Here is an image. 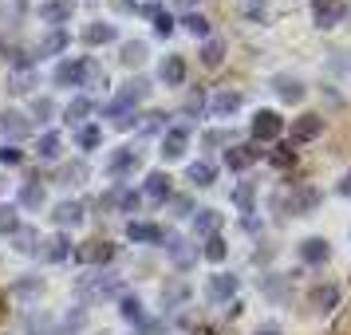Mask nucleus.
Returning <instances> with one entry per match:
<instances>
[{"label":"nucleus","mask_w":351,"mask_h":335,"mask_svg":"<svg viewBox=\"0 0 351 335\" xmlns=\"http://www.w3.org/2000/svg\"><path fill=\"white\" fill-rule=\"evenodd\" d=\"M75 292H80L83 308H87V303H95V300H111V296H119V292H123V280H119L114 272H95V276H80Z\"/></svg>","instance_id":"obj_1"},{"label":"nucleus","mask_w":351,"mask_h":335,"mask_svg":"<svg viewBox=\"0 0 351 335\" xmlns=\"http://www.w3.org/2000/svg\"><path fill=\"white\" fill-rule=\"evenodd\" d=\"M162 245H166V256L174 260V269H193V260H197V245L190 237H182V233H162Z\"/></svg>","instance_id":"obj_2"},{"label":"nucleus","mask_w":351,"mask_h":335,"mask_svg":"<svg viewBox=\"0 0 351 335\" xmlns=\"http://www.w3.org/2000/svg\"><path fill=\"white\" fill-rule=\"evenodd\" d=\"M206 296L213 303H229L237 296V276H233V272H213L206 280Z\"/></svg>","instance_id":"obj_3"},{"label":"nucleus","mask_w":351,"mask_h":335,"mask_svg":"<svg viewBox=\"0 0 351 335\" xmlns=\"http://www.w3.org/2000/svg\"><path fill=\"white\" fill-rule=\"evenodd\" d=\"M276 206H288V213H312L319 206V190L316 186H300L296 193H288V197H276Z\"/></svg>","instance_id":"obj_4"},{"label":"nucleus","mask_w":351,"mask_h":335,"mask_svg":"<svg viewBox=\"0 0 351 335\" xmlns=\"http://www.w3.org/2000/svg\"><path fill=\"white\" fill-rule=\"evenodd\" d=\"M280 130H285V119L276 111H256L253 114V138L256 142H272V138H280Z\"/></svg>","instance_id":"obj_5"},{"label":"nucleus","mask_w":351,"mask_h":335,"mask_svg":"<svg viewBox=\"0 0 351 335\" xmlns=\"http://www.w3.org/2000/svg\"><path fill=\"white\" fill-rule=\"evenodd\" d=\"M343 0H312V24L316 28H335L343 20Z\"/></svg>","instance_id":"obj_6"},{"label":"nucleus","mask_w":351,"mask_h":335,"mask_svg":"<svg viewBox=\"0 0 351 335\" xmlns=\"http://www.w3.org/2000/svg\"><path fill=\"white\" fill-rule=\"evenodd\" d=\"M186 146H190V130L186 127H166L162 130V158L174 162L186 154Z\"/></svg>","instance_id":"obj_7"},{"label":"nucleus","mask_w":351,"mask_h":335,"mask_svg":"<svg viewBox=\"0 0 351 335\" xmlns=\"http://www.w3.org/2000/svg\"><path fill=\"white\" fill-rule=\"evenodd\" d=\"M71 16H75V0H44V4H40V20H44V24H56V28H60V24H67Z\"/></svg>","instance_id":"obj_8"},{"label":"nucleus","mask_w":351,"mask_h":335,"mask_svg":"<svg viewBox=\"0 0 351 335\" xmlns=\"http://www.w3.org/2000/svg\"><path fill=\"white\" fill-rule=\"evenodd\" d=\"M75 256H80L83 264H107L114 256V245L111 240H83L80 249H75Z\"/></svg>","instance_id":"obj_9"},{"label":"nucleus","mask_w":351,"mask_h":335,"mask_svg":"<svg viewBox=\"0 0 351 335\" xmlns=\"http://www.w3.org/2000/svg\"><path fill=\"white\" fill-rule=\"evenodd\" d=\"M138 162H143V154H138L134 146H119L111 158H107V170H111L114 177H123V174H130V170H138Z\"/></svg>","instance_id":"obj_10"},{"label":"nucleus","mask_w":351,"mask_h":335,"mask_svg":"<svg viewBox=\"0 0 351 335\" xmlns=\"http://www.w3.org/2000/svg\"><path fill=\"white\" fill-rule=\"evenodd\" d=\"M0 134L12 138V142H16V138H28V134H32V123L20 111H0Z\"/></svg>","instance_id":"obj_11"},{"label":"nucleus","mask_w":351,"mask_h":335,"mask_svg":"<svg viewBox=\"0 0 351 335\" xmlns=\"http://www.w3.org/2000/svg\"><path fill=\"white\" fill-rule=\"evenodd\" d=\"M256 158H261V146H249V142L225 150V166H229V170H249Z\"/></svg>","instance_id":"obj_12"},{"label":"nucleus","mask_w":351,"mask_h":335,"mask_svg":"<svg viewBox=\"0 0 351 335\" xmlns=\"http://www.w3.org/2000/svg\"><path fill=\"white\" fill-rule=\"evenodd\" d=\"M328 256H332V245H328L324 237H304L300 240V260L304 264H324Z\"/></svg>","instance_id":"obj_13"},{"label":"nucleus","mask_w":351,"mask_h":335,"mask_svg":"<svg viewBox=\"0 0 351 335\" xmlns=\"http://www.w3.org/2000/svg\"><path fill=\"white\" fill-rule=\"evenodd\" d=\"M319 130H324L319 114H300V119H292V142H312Z\"/></svg>","instance_id":"obj_14"},{"label":"nucleus","mask_w":351,"mask_h":335,"mask_svg":"<svg viewBox=\"0 0 351 335\" xmlns=\"http://www.w3.org/2000/svg\"><path fill=\"white\" fill-rule=\"evenodd\" d=\"M288 284H292V276H280V272L261 276V292H265L272 303H285V300H288Z\"/></svg>","instance_id":"obj_15"},{"label":"nucleus","mask_w":351,"mask_h":335,"mask_svg":"<svg viewBox=\"0 0 351 335\" xmlns=\"http://www.w3.org/2000/svg\"><path fill=\"white\" fill-rule=\"evenodd\" d=\"M335 303H339V288L335 284H316L308 292V308H316V312H332Z\"/></svg>","instance_id":"obj_16"},{"label":"nucleus","mask_w":351,"mask_h":335,"mask_svg":"<svg viewBox=\"0 0 351 335\" xmlns=\"http://www.w3.org/2000/svg\"><path fill=\"white\" fill-rule=\"evenodd\" d=\"M146 197H150L154 206H162V201L170 197V174H166V170H150V174H146Z\"/></svg>","instance_id":"obj_17"},{"label":"nucleus","mask_w":351,"mask_h":335,"mask_svg":"<svg viewBox=\"0 0 351 335\" xmlns=\"http://www.w3.org/2000/svg\"><path fill=\"white\" fill-rule=\"evenodd\" d=\"M83 64L87 60H64V64L56 67V87H80V79H83Z\"/></svg>","instance_id":"obj_18"},{"label":"nucleus","mask_w":351,"mask_h":335,"mask_svg":"<svg viewBox=\"0 0 351 335\" xmlns=\"http://www.w3.org/2000/svg\"><path fill=\"white\" fill-rule=\"evenodd\" d=\"M51 221L67 229V225H80L83 221V201H60V206L51 209Z\"/></svg>","instance_id":"obj_19"},{"label":"nucleus","mask_w":351,"mask_h":335,"mask_svg":"<svg viewBox=\"0 0 351 335\" xmlns=\"http://www.w3.org/2000/svg\"><path fill=\"white\" fill-rule=\"evenodd\" d=\"M119 40V32H114V24H87L83 28V44H91V48H99V44H114Z\"/></svg>","instance_id":"obj_20"},{"label":"nucleus","mask_w":351,"mask_h":335,"mask_svg":"<svg viewBox=\"0 0 351 335\" xmlns=\"http://www.w3.org/2000/svg\"><path fill=\"white\" fill-rule=\"evenodd\" d=\"M272 91L285 99V103H300L304 99V83L292 79V75H276V79H272Z\"/></svg>","instance_id":"obj_21"},{"label":"nucleus","mask_w":351,"mask_h":335,"mask_svg":"<svg viewBox=\"0 0 351 335\" xmlns=\"http://www.w3.org/2000/svg\"><path fill=\"white\" fill-rule=\"evenodd\" d=\"M95 111V103H91V99L87 95H75L71 99V103H67V111H64V119L67 123H71V127H83V123H87V114Z\"/></svg>","instance_id":"obj_22"},{"label":"nucleus","mask_w":351,"mask_h":335,"mask_svg":"<svg viewBox=\"0 0 351 335\" xmlns=\"http://www.w3.org/2000/svg\"><path fill=\"white\" fill-rule=\"evenodd\" d=\"M209 111L217 114V119L241 111V91H217V95H213V103H209Z\"/></svg>","instance_id":"obj_23"},{"label":"nucleus","mask_w":351,"mask_h":335,"mask_svg":"<svg viewBox=\"0 0 351 335\" xmlns=\"http://www.w3.org/2000/svg\"><path fill=\"white\" fill-rule=\"evenodd\" d=\"M83 327H87V308H71L64 319H60V327H56V335H80Z\"/></svg>","instance_id":"obj_24"},{"label":"nucleus","mask_w":351,"mask_h":335,"mask_svg":"<svg viewBox=\"0 0 351 335\" xmlns=\"http://www.w3.org/2000/svg\"><path fill=\"white\" fill-rule=\"evenodd\" d=\"M127 237L134 240V245H150V240H162V229L158 225H150V221H130Z\"/></svg>","instance_id":"obj_25"},{"label":"nucleus","mask_w":351,"mask_h":335,"mask_svg":"<svg viewBox=\"0 0 351 335\" xmlns=\"http://www.w3.org/2000/svg\"><path fill=\"white\" fill-rule=\"evenodd\" d=\"M182 79H186V60H182V55H166V64H162V83H166V87H178Z\"/></svg>","instance_id":"obj_26"},{"label":"nucleus","mask_w":351,"mask_h":335,"mask_svg":"<svg viewBox=\"0 0 351 335\" xmlns=\"http://www.w3.org/2000/svg\"><path fill=\"white\" fill-rule=\"evenodd\" d=\"M67 44H71V40H67V32H64V28H56V32H48L44 40H40L36 55H40V60H44V55H56V51H64Z\"/></svg>","instance_id":"obj_27"},{"label":"nucleus","mask_w":351,"mask_h":335,"mask_svg":"<svg viewBox=\"0 0 351 335\" xmlns=\"http://www.w3.org/2000/svg\"><path fill=\"white\" fill-rule=\"evenodd\" d=\"M217 225H221V213H217V209H197V213H193V229L206 233V237L217 233Z\"/></svg>","instance_id":"obj_28"},{"label":"nucleus","mask_w":351,"mask_h":335,"mask_svg":"<svg viewBox=\"0 0 351 335\" xmlns=\"http://www.w3.org/2000/svg\"><path fill=\"white\" fill-rule=\"evenodd\" d=\"M119 316L127 319V323H134V327H138V323L146 319L143 300H138V296H123V300H119Z\"/></svg>","instance_id":"obj_29"},{"label":"nucleus","mask_w":351,"mask_h":335,"mask_svg":"<svg viewBox=\"0 0 351 335\" xmlns=\"http://www.w3.org/2000/svg\"><path fill=\"white\" fill-rule=\"evenodd\" d=\"M44 256H48L51 264H60V260H67V256H71V240H67L64 233H56V237H51L48 245H44Z\"/></svg>","instance_id":"obj_30"},{"label":"nucleus","mask_w":351,"mask_h":335,"mask_svg":"<svg viewBox=\"0 0 351 335\" xmlns=\"http://www.w3.org/2000/svg\"><path fill=\"white\" fill-rule=\"evenodd\" d=\"M32 83H36V71H32V67H20V71L8 75V91H12V95H28V91H32Z\"/></svg>","instance_id":"obj_31"},{"label":"nucleus","mask_w":351,"mask_h":335,"mask_svg":"<svg viewBox=\"0 0 351 335\" xmlns=\"http://www.w3.org/2000/svg\"><path fill=\"white\" fill-rule=\"evenodd\" d=\"M83 177H87V162H67V166H60L56 182H60V186H80Z\"/></svg>","instance_id":"obj_32"},{"label":"nucleus","mask_w":351,"mask_h":335,"mask_svg":"<svg viewBox=\"0 0 351 335\" xmlns=\"http://www.w3.org/2000/svg\"><path fill=\"white\" fill-rule=\"evenodd\" d=\"M186 174H190V182H193V186H202V190L217 182V170H213L209 162H190V170H186Z\"/></svg>","instance_id":"obj_33"},{"label":"nucleus","mask_w":351,"mask_h":335,"mask_svg":"<svg viewBox=\"0 0 351 335\" xmlns=\"http://www.w3.org/2000/svg\"><path fill=\"white\" fill-rule=\"evenodd\" d=\"M20 206H24V209H40V206H44V186H40L36 177L20 186Z\"/></svg>","instance_id":"obj_34"},{"label":"nucleus","mask_w":351,"mask_h":335,"mask_svg":"<svg viewBox=\"0 0 351 335\" xmlns=\"http://www.w3.org/2000/svg\"><path fill=\"white\" fill-rule=\"evenodd\" d=\"M119 60H123V67H138L146 60V44H143V40H127Z\"/></svg>","instance_id":"obj_35"},{"label":"nucleus","mask_w":351,"mask_h":335,"mask_svg":"<svg viewBox=\"0 0 351 335\" xmlns=\"http://www.w3.org/2000/svg\"><path fill=\"white\" fill-rule=\"evenodd\" d=\"M221 60H225V40H206V44H202V64L221 67Z\"/></svg>","instance_id":"obj_36"},{"label":"nucleus","mask_w":351,"mask_h":335,"mask_svg":"<svg viewBox=\"0 0 351 335\" xmlns=\"http://www.w3.org/2000/svg\"><path fill=\"white\" fill-rule=\"evenodd\" d=\"M202 256H206L209 264H221L225 256H229V245H225V237H217V233H213V237L206 240V249H202Z\"/></svg>","instance_id":"obj_37"},{"label":"nucleus","mask_w":351,"mask_h":335,"mask_svg":"<svg viewBox=\"0 0 351 335\" xmlns=\"http://www.w3.org/2000/svg\"><path fill=\"white\" fill-rule=\"evenodd\" d=\"M20 229V206H0V237H12Z\"/></svg>","instance_id":"obj_38"},{"label":"nucleus","mask_w":351,"mask_h":335,"mask_svg":"<svg viewBox=\"0 0 351 335\" xmlns=\"http://www.w3.org/2000/svg\"><path fill=\"white\" fill-rule=\"evenodd\" d=\"M60 146H64V138H60L56 130H48V134L40 138V146H36V154H40V162H51L56 154H60Z\"/></svg>","instance_id":"obj_39"},{"label":"nucleus","mask_w":351,"mask_h":335,"mask_svg":"<svg viewBox=\"0 0 351 335\" xmlns=\"http://www.w3.org/2000/svg\"><path fill=\"white\" fill-rule=\"evenodd\" d=\"M12 240H16L20 253H36V249H40V233H36V229H28V225H20L16 233H12Z\"/></svg>","instance_id":"obj_40"},{"label":"nucleus","mask_w":351,"mask_h":335,"mask_svg":"<svg viewBox=\"0 0 351 335\" xmlns=\"http://www.w3.org/2000/svg\"><path fill=\"white\" fill-rule=\"evenodd\" d=\"M80 87H107V71L95 64V60H87L83 64V79H80Z\"/></svg>","instance_id":"obj_41"},{"label":"nucleus","mask_w":351,"mask_h":335,"mask_svg":"<svg viewBox=\"0 0 351 335\" xmlns=\"http://www.w3.org/2000/svg\"><path fill=\"white\" fill-rule=\"evenodd\" d=\"M182 28H186L190 36H202V40H209V20L202 16V12H186V16H182Z\"/></svg>","instance_id":"obj_42"},{"label":"nucleus","mask_w":351,"mask_h":335,"mask_svg":"<svg viewBox=\"0 0 351 335\" xmlns=\"http://www.w3.org/2000/svg\"><path fill=\"white\" fill-rule=\"evenodd\" d=\"M233 201H237L241 213H253V182H241L237 190H233Z\"/></svg>","instance_id":"obj_43"},{"label":"nucleus","mask_w":351,"mask_h":335,"mask_svg":"<svg viewBox=\"0 0 351 335\" xmlns=\"http://www.w3.org/2000/svg\"><path fill=\"white\" fill-rule=\"evenodd\" d=\"M138 130H143V134H154V130H166V114H162V111H150V114H143V123H138Z\"/></svg>","instance_id":"obj_44"},{"label":"nucleus","mask_w":351,"mask_h":335,"mask_svg":"<svg viewBox=\"0 0 351 335\" xmlns=\"http://www.w3.org/2000/svg\"><path fill=\"white\" fill-rule=\"evenodd\" d=\"M245 16L253 20V24H261V20L269 16V0H245Z\"/></svg>","instance_id":"obj_45"},{"label":"nucleus","mask_w":351,"mask_h":335,"mask_svg":"<svg viewBox=\"0 0 351 335\" xmlns=\"http://www.w3.org/2000/svg\"><path fill=\"white\" fill-rule=\"evenodd\" d=\"M186 296H190V288H186V284L162 288V303H166V308H174V303H182V300H186Z\"/></svg>","instance_id":"obj_46"},{"label":"nucleus","mask_w":351,"mask_h":335,"mask_svg":"<svg viewBox=\"0 0 351 335\" xmlns=\"http://www.w3.org/2000/svg\"><path fill=\"white\" fill-rule=\"evenodd\" d=\"M99 142H103V130L99 127H80V146L83 150H95Z\"/></svg>","instance_id":"obj_47"},{"label":"nucleus","mask_w":351,"mask_h":335,"mask_svg":"<svg viewBox=\"0 0 351 335\" xmlns=\"http://www.w3.org/2000/svg\"><path fill=\"white\" fill-rule=\"evenodd\" d=\"M114 206H119V213H134V209L143 206V197L130 193V190H119V201H114Z\"/></svg>","instance_id":"obj_48"},{"label":"nucleus","mask_w":351,"mask_h":335,"mask_svg":"<svg viewBox=\"0 0 351 335\" xmlns=\"http://www.w3.org/2000/svg\"><path fill=\"white\" fill-rule=\"evenodd\" d=\"M32 114L40 119V123H48L51 114H56V103H51L48 95H44V99H32Z\"/></svg>","instance_id":"obj_49"},{"label":"nucleus","mask_w":351,"mask_h":335,"mask_svg":"<svg viewBox=\"0 0 351 335\" xmlns=\"http://www.w3.org/2000/svg\"><path fill=\"white\" fill-rule=\"evenodd\" d=\"M154 32L166 40V36L174 32V16H170V12H158V16H154Z\"/></svg>","instance_id":"obj_50"},{"label":"nucleus","mask_w":351,"mask_h":335,"mask_svg":"<svg viewBox=\"0 0 351 335\" xmlns=\"http://www.w3.org/2000/svg\"><path fill=\"white\" fill-rule=\"evenodd\" d=\"M138 335H166V323L162 319H143L138 323Z\"/></svg>","instance_id":"obj_51"},{"label":"nucleus","mask_w":351,"mask_h":335,"mask_svg":"<svg viewBox=\"0 0 351 335\" xmlns=\"http://www.w3.org/2000/svg\"><path fill=\"white\" fill-rule=\"evenodd\" d=\"M0 162H4V166H20V162H24V150H16V146H4V150H0Z\"/></svg>","instance_id":"obj_52"},{"label":"nucleus","mask_w":351,"mask_h":335,"mask_svg":"<svg viewBox=\"0 0 351 335\" xmlns=\"http://www.w3.org/2000/svg\"><path fill=\"white\" fill-rule=\"evenodd\" d=\"M272 162H276V166H292V162H296V154H292V146H280V150L272 154Z\"/></svg>","instance_id":"obj_53"},{"label":"nucleus","mask_w":351,"mask_h":335,"mask_svg":"<svg viewBox=\"0 0 351 335\" xmlns=\"http://www.w3.org/2000/svg\"><path fill=\"white\" fill-rule=\"evenodd\" d=\"M202 107H206V95H202V91L186 99V114H202Z\"/></svg>","instance_id":"obj_54"},{"label":"nucleus","mask_w":351,"mask_h":335,"mask_svg":"<svg viewBox=\"0 0 351 335\" xmlns=\"http://www.w3.org/2000/svg\"><path fill=\"white\" fill-rule=\"evenodd\" d=\"M202 142H206V146H225V142H229V134H225V130H206V138H202Z\"/></svg>","instance_id":"obj_55"},{"label":"nucleus","mask_w":351,"mask_h":335,"mask_svg":"<svg viewBox=\"0 0 351 335\" xmlns=\"http://www.w3.org/2000/svg\"><path fill=\"white\" fill-rule=\"evenodd\" d=\"M174 213H178V217L193 213V201H190V197H174Z\"/></svg>","instance_id":"obj_56"},{"label":"nucleus","mask_w":351,"mask_h":335,"mask_svg":"<svg viewBox=\"0 0 351 335\" xmlns=\"http://www.w3.org/2000/svg\"><path fill=\"white\" fill-rule=\"evenodd\" d=\"M114 8H119V12H138V4H134V0H111Z\"/></svg>","instance_id":"obj_57"},{"label":"nucleus","mask_w":351,"mask_h":335,"mask_svg":"<svg viewBox=\"0 0 351 335\" xmlns=\"http://www.w3.org/2000/svg\"><path fill=\"white\" fill-rule=\"evenodd\" d=\"M339 193H343V197H351V170L339 177Z\"/></svg>","instance_id":"obj_58"},{"label":"nucleus","mask_w":351,"mask_h":335,"mask_svg":"<svg viewBox=\"0 0 351 335\" xmlns=\"http://www.w3.org/2000/svg\"><path fill=\"white\" fill-rule=\"evenodd\" d=\"M8 319V292H0V323Z\"/></svg>","instance_id":"obj_59"},{"label":"nucleus","mask_w":351,"mask_h":335,"mask_svg":"<svg viewBox=\"0 0 351 335\" xmlns=\"http://www.w3.org/2000/svg\"><path fill=\"white\" fill-rule=\"evenodd\" d=\"M36 288H40V280H20L16 292H36Z\"/></svg>","instance_id":"obj_60"},{"label":"nucleus","mask_w":351,"mask_h":335,"mask_svg":"<svg viewBox=\"0 0 351 335\" xmlns=\"http://www.w3.org/2000/svg\"><path fill=\"white\" fill-rule=\"evenodd\" d=\"M253 335H280V327H276V323H265V327H256Z\"/></svg>","instance_id":"obj_61"},{"label":"nucleus","mask_w":351,"mask_h":335,"mask_svg":"<svg viewBox=\"0 0 351 335\" xmlns=\"http://www.w3.org/2000/svg\"><path fill=\"white\" fill-rule=\"evenodd\" d=\"M197 335H217V332H213V327H197Z\"/></svg>","instance_id":"obj_62"},{"label":"nucleus","mask_w":351,"mask_h":335,"mask_svg":"<svg viewBox=\"0 0 351 335\" xmlns=\"http://www.w3.org/2000/svg\"><path fill=\"white\" fill-rule=\"evenodd\" d=\"M178 4H186V8H190V4H193V0H178Z\"/></svg>","instance_id":"obj_63"},{"label":"nucleus","mask_w":351,"mask_h":335,"mask_svg":"<svg viewBox=\"0 0 351 335\" xmlns=\"http://www.w3.org/2000/svg\"><path fill=\"white\" fill-rule=\"evenodd\" d=\"M99 335H107V332H99Z\"/></svg>","instance_id":"obj_64"}]
</instances>
